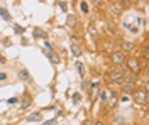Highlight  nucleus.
<instances>
[{"instance_id": "1", "label": "nucleus", "mask_w": 149, "mask_h": 125, "mask_svg": "<svg viewBox=\"0 0 149 125\" xmlns=\"http://www.w3.org/2000/svg\"><path fill=\"white\" fill-rule=\"evenodd\" d=\"M125 66H127V71L132 73V75H139L141 73V61H139V58H136V56L125 59Z\"/></svg>"}, {"instance_id": "2", "label": "nucleus", "mask_w": 149, "mask_h": 125, "mask_svg": "<svg viewBox=\"0 0 149 125\" xmlns=\"http://www.w3.org/2000/svg\"><path fill=\"white\" fill-rule=\"evenodd\" d=\"M132 96H134V102L137 105H146L148 103V90L146 88H136Z\"/></svg>"}, {"instance_id": "3", "label": "nucleus", "mask_w": 149, "mask_h": 125, "mask_svg": "<svg viewBox=\"0 0 149 125\" xmlns=\"http://www.w3.org/2000/svg\"><path fill=\"white\" fill-rule=\"evenodd\" d=\"M125 59H127V56L122 51H113V52H110V61H112V64H115V66H124L125 64Z\"/></svg>"}, {"instance_id": "4", "label": "nucleus", "mask_w": 149, "mask_h": 125, "mask_svg": "<svg viewBox=\"0 0 149 125\" xmlns=\"http://www.w3.org/2000/svg\"><path fill=\"white\" fill-rule=\"evenodd\" d=\"M125 79H127V73L125 71H112L110 76H109V81L113 83V85H122Z\"/></svg>"}, {"instance_id": "5", "label": "nucleus", "mask_w": 149, "mask_h": 125, "mask_svg": "<svg viewBox=\"0 0 149 125\" xmlns=\"http://www.w3.org/2000/svg\"><path fill=\"white\" fill-rule=\"evenodd\" d=\"M109 10H110L115 17H120L122 14H124V5H122L119 0H110V3H109Z\"/></svg>"}, {"instance_id": "6", "label": "nucleus", "mask_w": 149, "mask_h": 125, "mask_svg": "<svg viewBox=\"0 0 149 125\" xmlns=\"http://www.w3.org/2000/svg\"><path fill=\"white\" fill-rule=\"evenodd\" d=\"M103 100H105L110 106H115V103H117V93H115L113 90H110L109 93H103Z\"/></svg>"}, {"instance_id": "7", "label": "nucleus", "mask_w": 149, "mask_h": 125, "mask_svg": "<svg viewBox=\"0 0 149 125\" xmlns=\"http://www.w3.org/2000/svg\"><path fill=\"white\" fill-rule=\"evenodd\" d=\"M70 51H71V54H73L74 58H80L83 54V48L80 44H76V42H71L70 44Z\"/></svg>"}, {"instance_id": "8", "label": "nucleus", "mask_w": 149, "mask_h": 125, "mask_svg": "<svg viewBox=\"0 0 149 125\" xmlns=\"http://www.w3.org/2000/svg\"><path fill=\"white\" fill-rule=\"evenodd\" d=\"M134 49H136V44H134V42H130V41H122L119 51H122V52H129V51H134Z\"/></svg>"}, {"instance_id": "9", "label": "nucleus", "mask_w": 149, "mask_h": 125, "mask_svg": "<svg viewBox=\"0 0 149 125\" xmlns=\"http://www.w3.org/2000/svg\"><path fill=\"white\" fill-rule=\"evenodd\" d=\"M122 90H124L125 93H134L136 83H134V81H124V83H122Z\"/></svg>"}, {"instance_id": "10", "label": "nucleus", "mask_w": 149, "mask_h": 125, "mask_svg": "<svg viewBox=\"0 0 149 125\" xmlns=\"http://www.w3.org/2000/svg\"><path fill=\"white\" fill-rule=\"evenodd\" d=\"M0 15H2V19L7 20V22H10V20H12V15H10V12L5 9V7H0Z\"/></svg>"}, {"instance_id": "11", "label": "nucleus", "mask_w": 149, "mask_h": 125, "mask_svg": "<svg viewBox=\"0 0 149 125\" xmlns=\"http://www.w3.org/2000/svg\"><path fill=\"white\" fill-rule=\"evenodd\" d=\"M19 78H20L22 81H31V73H29L27 69H20V71H19Z\"/></svg>"}, {"instance_id": "12", "label": "nucleus", "mask_w": 149, "mask_h": 125, "mask_svg": "<svg viewBox=\"0 0 149 125\" xmlns=\"http://www.w3.org/2000/svg\"><path fill=\"white\" fill-rule=\"evenodd\" d=\"M29 122H39V120H42V113L41 112H37V113H31V115L27 117Z\"/></svg>"}, {"instance_id": "13", "label": "nucleus", "mask_w": 149, "mask_h": 125, "mask_svg": "<svg viewBox=\"0 0 149 125\" xmlns=\"http://www.w3.org/2000/svg\"><path fill=\"white\" fill-rule=\"evenodd\" d=\"M32 36H34L36 39H41V37L44 39V37L47 36V34H46V32H44L42 29H39V27H37V29H34V32H32Z\"/></svg>"}, {"instance_id": "14", "label": "nucleus", "mask_w": 149, "mask_h": 125, "mask_svg": "<svg viewBox=\"0 0 149 125\" xmlns=\"http://www.w3.org/2000/svg\"><path fill=\"white\" fill-rule=\"evenodd\" d=\"M76 69H78V75H80V76L85 75V66L81 64V63H76Z\"/></svg>"}, {"instance_id": "15", "label": "nucleus", "mask_w": 149, "mask_h": 125, "mask_svg": "<svg viewBox=\"0 0 149 125\" xmlns=\"http://www.w3.org/2000/svg\"><path fill=\"white\" fill-rule=\"evenodd\" d=\"M95 93H98V83H92V93H90L92 98L95 96Z\"/></svg>"}, {"instance_id": "16", "label": "nucleus", "mask_w": 149, "mask_h": 125, "mask_svg": "<svg viewBox=\"0 0 149 125\" xmlns=\"http://www.w3.org/2000/svg\"><path fill=\"white\" fill-rule=\"evenodd\" d=\"M88 30H90V34H92L93 37H97V29H95V24H90V26H88Z\"/></svg>"}, {"instance_id": "17", "label": "nucleus", "mask_w": 149, "mask_h": 125, "mask_svg": "<svg viewBox=\"0 0 149 125\" xmlns=\"http://www.w3.org/2000/svg\"><path fill=\"white\" fill-rule=\"evenodd\" d=\"M66 22H68V26H71V27H73L74 24H76V19H74V15H70V17H68V20H66Z\"/></svg>"}, {"instance_id": "18", "label": "nucleus", "mask_w": 149, "mask_h": 125, "mask_svg": "<svg viewBox=\"0 0 149 125\" xmlns=\"http://www.w3.org/2000/svg\"><path fill=\"white\" fill-rule=\"evenodd\" d=\"M105 44H107V46H105V48H107V51H110V52H113V51H115V49H113V42H112V41H107Z\"/></svg>"}, {"instance_id": "19", "label": "nucleus", "mask_w": 149, "mask_h": 125, "mask_svg": "<svg viewBox=\"0 0 149 125\" xmlns=\"http://www.w3.org/2000/svg\"><path fill=\"white\" fill-rule=\"evenodd\" d=\"M73 102L74 103H80V102H81V95H80V93H74L73 95Z\"/></svg>"}, {"instance_id": "20", "label": "nucleus", "mask_w": 149, "mask_h": 125, "mask_svg": "<svg viewBox=\"0 0 149 125\" xmlns=\"http://www.w3.org/2000/svg\"><path fill=\"white\" fill-rule=\"evenodd\" d=\"M80 9H81V12H85V14L88 12V5H86V2H81V3H80Z\"/></svg>"}, {"instance_id": "21", "label": "nucleus", "mask_w": 149, "mask_h": 125, "mask_svg": "<svg viewBox=\"0 0 149 125\" xmlns=\"http://www.w3.org/2000/svg\"><path fill=\"white\" fill-rule=\"evenodd\" d=\"M42 125H56V118H53V120H47V122H42Z\"/></svg>"}, {"instance_id": "22", "label": "nucleus", "mask_w": 149, "mask_h": 125, "mask_svg": "<svg viewBox=\"0 0 149 125\" xmlns=\"http://www.w3.org/2000/svg\"><path fill=\"white\" fill-rule=\"evenodd\" d=\"M81 88H83L85 91H88V88H90V83H86V81H85L83 85H81Z\"/></svg>"}, {"instance_id": "23", "label": "nucleus", "mask_w": 149, "mask_h": 125, "mask_svg": "<svg viewBox=\"0 0 149 125\" xmlns=\"http://www.w3.org/2000/svg\"><path fill=\"white\" fill-rule=\"evenodd\" d=\"M15 32H17V34H22V32H24V29H22L20 26H15Z\"/></svg>"}, {"instance_id": "24", "label": "nucleus", "mask_w": 149, "mask_h": 125, "mask_svg": "<svg viewBox=\"0 0 149 125\" xmlns=\"http://www.w3.org/2000/svg\"><path fill=\"white\" fill-rule=\"evenodd\" d=\"M15 102H17V98H15V96H14V98H9V100H7V103H15Z\"/></svg>"}, {"instance_id": "25", "label": "nucleus", "mask_w": 149, "mask_h": 125, "mask_svg": "<svg viewBox=\"0 0 149 125\" xmlns=\"http://www.w3.org/2000/svg\"><path fill=\"white\" fill-rule=\"evenodd\" d=\"M119 2H120L122 5H124V7H125V5H129V2H130V0H119Z\"/></svg>"}, {"instance_id": "26", "label": "nucleus", "mask_w": 149, "mask_h": 125, "mask_svg": "<svg viewBox=\"0 0 149 125\" xmlns=\"http://www.w3.org/2000/svg\"><path fill=\"white\" fill-rule=\"evenodd\" d=\"M3 79H7V75L5 73H0V81H3Z\"/></svg>"}, {"instance_id": "27", "label": "nucleus", "mask_w": 149, "mask_h": 125, "mask_svg": "<svg viewBox=\"0 0 149 125\" xmlns=\"http://www.w3.org/2000/svg\"><path fill=\"white\" fill-rule=\"evenodd\" d=\"M93 3H95V5H98V3H100V0H93Z\"/></svg>"}, {"instance_id": "28", "label": "nucleus", "mask_w": 149, "mask_h": 125, "mask_svg": "<svg viewBox=\"0 0 149 125\" xmlns=\"http://www.w3.org/2000/svg\"><path fill=\"white\" fill-rule=\"evenodd\" d=\"M93 125H105L103 122H97V124H93Z\"/></svg>"}, {"instance_id": "29", "label": "nucleus", "mask_w": 149, "mask_h": 125, "mask_svg": "<svg viewBox=\"0 0 149 125\" xmlns=\"http://www.w3.org/2000/svg\"><path fill=\"white\" fill-rule=\"evenodd\" d=\"M83 125H90V124H88V122H85V124H83Z\"/></svg>"}]
</instances>
